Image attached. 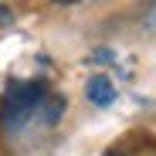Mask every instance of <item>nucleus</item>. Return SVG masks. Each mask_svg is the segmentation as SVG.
Returning a JSON list of instances; mask_svg holds the SVG:
<instances>
[{
	"label": "nucleus",
	"mask_w": 156,
	"mask_h": 156,
	"mask_svg": "<svg viewBox=\"0 0 156 156\" xmlns=\"http://www.w3.org/2000/svg\"><path fill=\"white\" fill-rule=\"evenodd\" d=\"M48 98V88L41 82H20V85H10L7 95H4V119L7 126H24L31 115H37L41 102Z\"/></svg>",
	"instance_id": "obj_1"
},
{
	"label": "nucleus",
	"mask_w": 156,
	"mask_h": 156,
	"mask_svg": "<svg viewBox=\"0 0 156 156\" xmlns=\"http://www.w3.org/2000/svg\"><path fill=\"white\" fill-rule=\"evenodd\" d=\"M85 95H88V102H92V105H112V102H115V88H112V82H109L105 75L88 78Z\"/></svg>",
	"instance_id": "obj_2"
},
{
	"label": "nucleus",
	"mask_w": 156,
	"mask_h": 156,
	"mask_svg": "<svg viewBox=\"0 0 156 156\" xmlns=\"http://www.w3.org/2000/svg\"><path fill=\"white\" fill-rule=\"evenodd\" d=\"M143 27H146L149 34H156V0H149V10H146V17H143Z\"/></svg>",
	"instance_id": "obj_3"
},
{
	"label": "nucleus",
	"mask_w": 156,
	"mask_h": 156,
	"mask_svg": "<svg viewBox=\"0 0 156 156\" xmlns=\"http://www.w3.org/2000/svg\"><path fill=\"white\" fill-rule=\"evenodd\" d=\"M10 24H14V14H10V7H4V4H0V31H4V27H10Z\"/></svg>",
	"instance_id": "obj_4"
},
{
	"label": "nucleus",
	"mask_w": 156,
	"mask_h": 156,
	"mask_svg": "<svg viewBox=\"0 0 156 156\" xmlns=\"http://www.w3.org/2000/svg\"><path fill=\"white\" fill-rule=\"evenodd\" d=\"M55 4H75V0H55Z\"/></svg>",
	"instance_id": "obj_5"
}]
</instances>
